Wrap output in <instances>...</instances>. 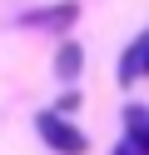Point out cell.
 <instances>
[{"label":"cell","instance_id":"cell-3","mask_svg":"<svg viewBox=\"0 0 149 155\" xmlns=\"http://www.w3.org/2000/svg\"><path fill=\"white\" fill-rule=\"evenodd\" d=\"M124 140L139 155H149V105H129L124 110Z\"/></svg>","mask_w":149,"mask_h":155},{"label":"cell","instance_id":"cell-6","mask_svg":"<svg viewBox=\"0 0 149 155\" xmlns=\"http://www.w3.org/2000/svg\"><path fill=\"white\" fill-rule=\"evenodd\" d=\"M70 110H79V90H65V95H60V110L55 115H70Z\"/></svg>","mask_w":149,"mask_h":155},{"label":"cell","instance_id":"cell-2","mask_svg":"<svg viewBox=\"0 0 149 155\" xmlns=\"http://www.w3.org/2000/svg\"><path fill=\"white\" fill-rule=\"evenodd\" d=\"M79 70H85V50H79L75 40H60V50H55V80L75 85V80H79Z\"/></svg>","mask_w":149,"mask_h":155},{"label":"cell","instance_id":"cell-7","mask_svg":"<svg viewBox=\"0 0 149 155\" xmlns=\"http://www.w3.org/2000/svg\"><path fill=\"white\" fill-rule=\"evenodd\" d=\"M139 75H149V30L139 35Z\"/></svg>","mask_w":149,"mask_h":155},{"label":"cell","instance_id":"cell-4","mask_svg":"<svg viewBox=\"0 0 149 155\" xmlns=\"http://www.w3.org/2000/svg\"><path fill=\"white\" fill-rule=\"evenodd\" d=\"M79 15V5L75 0H65V5H55V10H30L25 15V25H45V30H65L70 20Z\"/></svg>","mask_w":149,"mask_h":155},{"label":"cell","instance_id":"cell-5","mask_svg":"<svg viewBox=\"0 0 149 155\" xmlns=\"http://www.w3.org/2000/svg\"><path fill=\"white\" fill-rule=\"evenodd\" d=\"M134 75H139V40L129 45V50H124V60H119V85H129Z\"/></svg>","mask_w":149,"mask_h":155},{"label":"cell","instance_id":"cell-8","mask_svg":"<svg viewBox=\"0 0 149 155\" xmlns=\"http://www.w3.org/2000/svg\"><path fill=\"white\" fill-rule=\"evenodd\" d=\"M109 155H139V150H134V145L124 140V145H114V150H109Z\"/></svg>","mask_w":149,"mask_h":155},{"label":"cell","instance_id":"cell-1","mask_svg":"<svg viewBox=\"0 0 149 155\" xmlns=\"http://www.w3.org/2000/svg\"><path fill=\"white\" fill-rule=\"evenodd\" d=\"M35 130H40V140H45L55 155H85V145H89V140H85V130H79V125H70L65 115H55V110L40 115Z\"/></svg>","mask_w":149,"mask_h":155}]
</instances>
